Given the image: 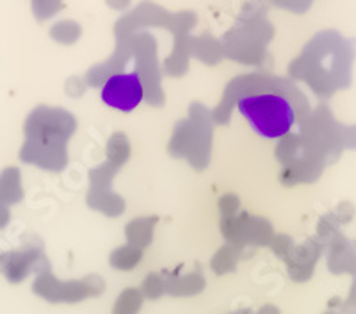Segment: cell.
Instances as JSON below:
<instances>
[{"label":"cell","instance_id":"1","mask_svg":"<svg viewBox=\"0 0 356 314\" xmlns=\"http://www.w3.org/2000/svg\"><path fill=\"white\" fill-rule=\"evenodd\" d=\"M237 109L253 131L267 139L285 138L296 123V113L284 95L264 91L244 95L237 100Z\"/></svg>","mask_w":356,"mask_h":314},{"label":"cell","instance_id":"2","mask_svg":"<svg viewBox=\"0 0 356 314\" xmlns=\"http://www.w3.org/2000/svg\"><path fill=\"white\" fill-rule=\"evenodd\" d=\"M102 102L113 109L132 113L145 100V84L138 72L114 74L104 82L100 93Z\"/></svg>","mask_w":356,"mask_h":314}]
</instances>
